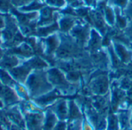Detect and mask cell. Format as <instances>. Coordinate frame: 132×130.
I'll return each instance as SVG.
<instances>
[{"label": "cell", "instance_id": "obj_9", "mask_svg": "<svg viewBox=\"0 0 132 130\" xmlns=\"http://www.w3.org/2000/svg\"><path fill=\"white\" fill-rule=\"evenodd\" d=\"M19 64V58L17 56L7 53L6 55L3 56L0 60V67L4 69H12L15 67Z\"/></svg>", "mask_w": 132, "mask_h": 130}, {"label": "cell", "instance_id": "obj_32", "mask_svg": "<svg viewBox=\"0 0 132 130\" xmlns=\"http://www.w3.org/2000/svg\"><path fill=\"white\" fill-rule=\"evenodd\" d=\"M5 129H6L5 128V126H4L2 125V123L0 122V130H5Z\"/></svg>", "mask_w": 132, "mask_h": 130}, {"label": "cell", "instance_id": "obj_25", "mask_svg": "<svg viewBox=\"0 0 132 130\" xmlns=\"http://www.w3.org/2000/svg\"><path fill=\"white\" fill-rule=\"evenodd\" d=\"M33 0H12V3L16 7H22L29 4Z\"/></svg>", "mask_w": 132, "mask_h": 130}, {"label": "cell", "instance_id": "obj_30", "mask_svg": "<svg viewBox=\"0 0 132 130\" xmlns=\"http://www.w3.org/2000/svg\"><path fill=\"white\" fill-rule=\"evenodd\" d=\"M5 26V20L3 19L2 17L0 16V29Z\"/></svg>", "mask_w": 132, "mask_h": 130}, {"label": "cell", "instance_id": "obj_5", "mask_svg": "<svg viewBox=\"0 0 132 130\" xmlns=\"http://www.w3.org/2000/svg\"><path fill=\"white\" fill-rule=\"evenodd\" d=\"M17 32L18 26L15 20L10 16H7L5 20V29L2 32V37L5 40V43L11 40Z\"/></svg>", "mask_w": 132, "mask_h": 130}, {"label": "cell", "instance_id": "obj_10", "mask_svg": "<svg viewBox=\"0 0 132 130\" xmlns=\"http://www.w3.org/2000/svg\"><path fill=\"white\" fill-rule=\"evenodd\" d=\"M54 9L50 7H43L40 12V19L38 22V25L43 26L50 23L53 20Z\"/></svg>", "mask_w": 132, "mask_h": 130}, {"label": "cell", "instance_id": "obj_2", "mask_svg": "<svg viewBox=\"0 0 132 130\" xmlns=\"http://www.w3.org/2000/svg\"><path fill=\"white\" fill-rule=\"evenodd\" d=\"M43 115L40 112H26L25 114L27 130H43Z\"/></svg>", "mask_w": 132, "mask_h": 130}, {"label": "cell", "instance_id": "obj_29", "mask_svg": "<svg viewBox=\"0 0 132 130\" xmlns=\"http://www.w3.org/2000/svg\"><path fill=\"white\" fill-rule=\"evenodd\" d=\"M115 2L119 5H125L127 2V0H115Z\"/></svg>", "mask_w": 132, "mask_h": 130}, {"label": "cell", "instance_id": "obj_19", "mask_svg": "<svg viewBox=\"0 0 132 130\" xmlns=\"http://www.w3.org/2000/svg\"><path fill=\"white\" fill-rule=\"evenodd\" d=\"M44 6V5L41 2H39L38 1L33 0L29 4L22 6L20 8V11L22 12H30V11H34V10H38L39 9H42Z\"/></svg>", "mask_w": 132, "mask_h": 130}, {"label": "cell", "instance_id": "obj_24", "mask_svg": "<svg viewBox=\"0 0 132 130\" xmlns=\"http://www.w3.org/2000/svg\"><path fill=\"white\" fill-rule=\"evenodd\" d=\"M80 116V114L77 107L75 106V105L73 102L70 103V117L71 119H77Z\"/></svg>", "mask_w": 132, "mask_h": 130}, {"label": "cell", "instance_id": "obj_1", "mask_svg": "<svg viewBox=\"0 0 132 130\" xmlns=\"http://www.w3.org/2000/svg\"><path fill=\"white\" fill-rule=\"evenodd\" d=\"M26 85L31 96H39L50 89V85L46 81L45 75L39 71L32 73L27 78Z\"/></svg>", "mask_w": 132, "mask_h": 130}, {"label": "cell", "instance_id": "obj_12", "mask_svg": "<svg viewBox=\"0 0 132 130\" xmlns=\"http://www.w3.org/2000/svg\"><path fill=\"white\" fill-rule=\"evenodd\" d=\"M58 96V94L56 91H53L50 93H48L46 95H43L42 96L36 98L35 99V102L39 105H46L51 102H53L54 99H56Z\"/></svg>", "mask_w": 132, "mask_h": 130}, {"label": "cell", "instance_id": "obj_13", "mask_svg": "<svg viewBox=\"0 0 132 130\" xmlns=\"http://www.w3.org/2000/svg\"><path fill=\"white\" fill-rule=\"evenodd\" d=\"M48 78L49 80L54 85H64L65 82L63 81V75L56 70V69H53L50 70L48 72Z\"/></svg>", "mask_w": 132, "mask_h": 130}, {"label": "cell", "instance_id": "obj_3", "mask_svg": "<svg viewBox=\"0 0 132 130\" xmlns=\"http://www.w3.org/2000/svg\"><path fill=\"white\" fill-rule=\"evenodd\" d=\"M0 98L4 105L12 106L19 102V95L11 88L0 81Z\"/></svg>", "mask_w": 132, "mask_h": 130}, {"label": "cell", "instance_id": "obj_23", "mask_svg": "<svg viewBox=\"0 0 132 130\" xmlns=\"http://www.w3.org/2000/svg\"><path fill=\"white\" fill-rule=\"evenodd\" d=\"M72 25H73V19H71L70 18H67V17L63 18L60 22V26L62 30L69 29Z\"/></svg>", "mask_w": 132, "mask_h": 130}, {"label": "cell", "instance_id": "obj_33", "mask_svg": "<svg viewBox=\"0 0 132 130\" xmlns=\"http://www.w3.org/2000/svg\"><path fill=\"white\" fill-rule=\"evenodd\" d=\"M3 106H4V103H3V102L1 100V98H0V109H2L3 108Z\"/></svg>", "mask_w": 132, "mask_h": 130}, {"label": "cell", "instance_id": "obj_14", "mask_svg": "<svg viewBox=\"0 0 132 130\" xmlns=\"http://www.w3.org/2000/svg\"><path fill=\"white\" fill-rule=\"evenodd\" d=\"M0 81L9 86V87H15L16 85V82L13 79L11 74H9L4 68L0 69Z\"/></svg>", "mask_w": 132, "mask_h": 130}, {"label": "cell", "instance_id": "obj_22", "mask_svg": "<svg viewBox=\"0 0 132 130\" xmlns=\"http://www.w3.org/2000/svg\"><path fill=\"white\" fill-rule=\"evenodd\" d=\"M47 53H51L56 47V40L55 36H50L46 40Z\"/></svg>", "mask_w": 132, "mask_h": 130}, {"label": "cell", "instance_id": "obj_7", "mask_svg": "<svg viewBox=\"0 0 132 130\" xmlns=\"http://www.w3.org/2000/svg\"><path fill=\"white\" fill-rule=\"evenodd\" d=\"M5 112L7 117L9 118V119L11 121V123L12 122L14 124L19 126V127H21L23 129H25L26 128L25 119L22 118V116L17 107L10 108L8 110L5 111Z\"/></svg>", "mask_w": 132, "mask_h": 130}, {"label": "cell", "instance_id": "obj_4", "mask_svg": "<svg viewBox=\"0 0 132 130\" xmlns=\"http://www.w3.org/2000/svg\"><path fill=\"white\" fill-rule=\"evenodd\" d=\"M31 71L32 68L29 67V65L27 63H25V64L10 69L9 73L11 74L12 78H15L16 81H18L20 83H23L27 79Z\"/></svg>", "mask_w": 132, "mask_h": 130}, {"label": "cell", "instance_id": "obj_26", "mask_svg": "<svg viewBox=\"0 0 132 130\" xmlns=\"http://www.w3.org/2000/svg\"><path fill=\"white\" fill-rule=\"evenodd\" d=\"M46 2L50 5L57 7H61L65 3L64 0H46Z\"/></svg>", "mask_w": 132, "mask_h": 130}, {"label": "cell", "instance_id": "obj_20", "mask_svg": "<svg viewBox=\"0 0 132 130\" xmlns=\"http://www.w3.org/2000/svg\"><path fill=\"white\" fill-rule=\"evenodd\" d=\"M57 28H58V26H57V25L56 23L53 24L51 26L40 27V28H38L36 29V34H37L38 36H47L48 34L51 33L54 30H56Z\"/></svg>", "mask_w": 132, "mask_h": 130}, {"label": "cell", "instance_id": "obj_6", "mask_svg": "<svg viewBox=\"0 0 132 130\" xmlns=\"http://www.w3.org/2000/svg\"><path fill=\"white\" fill-rule=\"evenodd\" d=\"M7 53L13 54L17 57H30L33 55L34 50L32 47L26 42V43H22L20 45L10 48Z\"/></svg>", "mask_w": 132, "mask_h": 130}, {"label": "cell", "instance_id": "obj_8", "mask_svg": "<svg viewBox=\"0 0 132 130\" xmlns=\"http://www.w3.org/2000/svg\"><path fill=\"white\" fill-rule=\"evenodd\" d=\"M10 11L14 16H15L19 25H25V24L29 23L33 19H35L36 18V16H37L36 12L22 13V12H19L18 10H16L14 8H12V9Z\"/></svg>", "mask_w": 132, "mask_h": 130}, {"label": "cell", "instance_id": "obj_28", "mask_svg": "<svg viewBox=\"0 0 132 130\" xmlns=\"http://www.w3.org/2000/svg\"><path fill=\"white\" fill-rule=\"evenodd\" d=\"M9 130H24L23 129H22L21 127H19V126H17V125H15V124H12L11 125V126H10V128H9Z\"/></svg>", "mask_w": 132, "mask_h": 130}, {"label": "cell", "instance_id": "obj_11", "mask_svg": "<svg viewBox=\"0 0 132 130\" xmlns=\"http://www.w3.org/2000/svg\"><path fill=\"white\" fill-rule=\"evenodd\" d=\"M56 123V117L51 111H47L46 119L43 121V130H53Z\"/></svg>", "mask_w": 132, "mask_h": 130}, {"label": "cell", "instance_id": "obj_15", "mask_svg": "<svg viewBox=\"0 0 132 130\" xmlns=\"http://www.w3.org/2000/svg\"><path fill=\"white\" fill-rule=\"evenodd\" d=\"M20 29L22 34L26 36H31L34 33H36V22H30L29 23L25 25H19Z\"/></svg>", "mask_w": 132, "mask_h": 130}, {"label": "cell", "instance_id": "obj_31", "mask_svg": "<svg viewBox=\"0 0 132 130\" xmlns=\"http://www.w3.org/2000/svg\"><path fill=\"white\" fill-rule=\"evenodd\" d=\"M128 12L131 15V16H132V4L128 8Z\"/></svg>", "mask_w": 132, "mask_h": 130}, {"label": "cell", "instance_id": "obj_17", "mask_svg": "<svg viewBox=\"0 0 132 130\" xmlns=\"http://www.w3.org/2000/svg\"><path fill=\"white\" fill-rule=\"evenodd\" d=\"M54 111L60 119H64L67 115V109L66 102L63 101L58 102L54 107Z\"/></svg>", "mask_w": 132, "mask_h": 130}, {"label": "cell", "instance_id": "obj_16", "mask_svg": "<svg viewBox=\"0 0 132 130\" xmlns=\"http://www.w3.org/2000/svg\"><path fill=\"white\" fill-rule=\"evenodd\" d=\"M27 64L32 68V69L41 70V69H43V68H44V67H46L47 66L46 63L43 60L39 58V57H33V58L30 59V60L28 61Z\"/></svg>", "mask_w": 132, "mask_h": 130}, {"label": "cell", "instance_id": "obj_27", "mask_svg": "<svg viewBox=\"0 0 132 130\" xmlns=\"http://www.w3.org/2000/svg\"><path fill=\"white\" fill-rule=\"evenodd\" d=\"M53 130H66V124L64 123H59Z\"/></svg>", "mask_w": 132, "mask_h": 130}, {"label": "cell", "instance_id": "obj_21", "mask_svg": "<svg viewBox=\"0 0 132 130\" xmlns=\"http://www.w3.org/2000/svg\"><path fill=\"white\" fill-rule=\"evenodd\" d=\"M12 8V0H0V12H7Z\"/></svg>", "mask_w": 132, "mask_h": 130}, {"label": "cell", "instance_id": "obj_18", "mask_svg": "<svg viewBox=\"0 0 132 130\" xmlns=\"http://www.w3.org/2000/svg\"><path fill=\"white\" fill-rule=\"evenodd\" d=\"M23 41H24V36H22V33L18 31L14 35V36L12 38V40H9V42L5 43V45H6L7 47H10V48H12V47H15L20 45L22 43H23Z\"/></svg>", "mask_w": 132, "mask_h": 130}]
</instances>
